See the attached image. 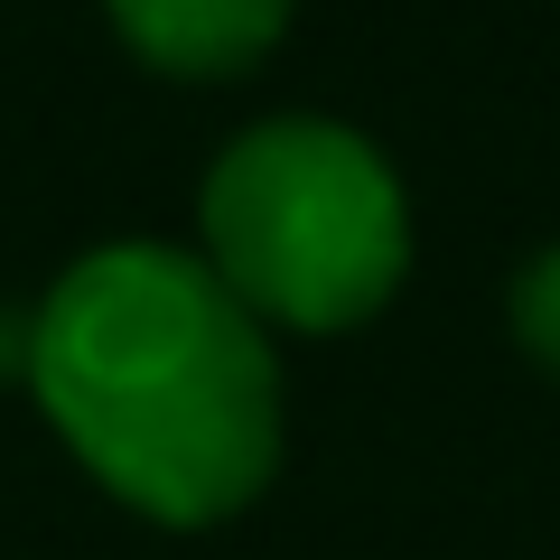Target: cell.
Segmentation results:
<instances>
[{
    "instance_id": "1",
    "label": "cell",
    "mask_w": 560,
    "mask_h": 560,
    "mask_svg": "<svg viewBox=\"0 0 560 560\" xmlns=\"http://www.w3.org/2000/svg\"><path fill=\"white\" fill-rule=\"evenodd\" d=\"M28 393L57 440L150 523H224L280 467V364L261 318L168 243H103L28 318Z\"/></svg>"
},
{
    "instance_id": "2",
    "label": "cell",
    "mask_w": 560,
    "mask_h": 560,
    "mask_svg": "<svg viewBox=\"0 0 560 560\" xmlns=\"http://www.w3.org/2000/svg\"><path fill=\"white\" fill-rule=\"evenodd\" d=\"M206 271L271 327H364L411 271V197L346 121H261L206 168Z\"/></svg>"
},
{
    "instance_id": "3",
    "label": "cell",
    "mask_w": 560,
    "mask_h": 560,
    "mask_svg": "<svg viewBox=\"0 0 560 560\" xmlns=\"http://www.w3.org/2000/svg\"><path fill=\"white\" fill-rule=\"evenodd\" d=\"M140 66L160 75H187V84H215V75H243L280 47L290 28V0H103Z\"/></svg>"
},
{
    "instance_id": "4",
    "label": "cell",
    "mask_w": 560,
    "mask_h": 560,
    "mask_svg": "<svg viewBox=\"0 0 560 560\" xmlns=\"http://www.w3.org/2000/svg\"><path fill=\"white\" fill-rule=\"evenodd\" d=\"M504 308H514V346L541 364V374H560V243L514 271V300Z\"/></svg>"
}]
</instances>
